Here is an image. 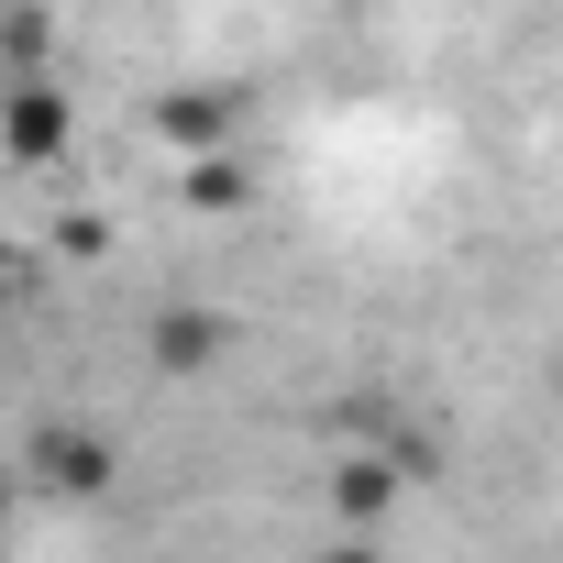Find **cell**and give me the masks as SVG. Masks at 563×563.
I'll return each instance as SVG.
<instances>
[{"label": "cell", "instance_id": "cell-1", "mask_svg": "<svg viewBox=\"0 0 563 563\" xmlns=\"http://www.w3.org/2000/svg\"><path fill=\"white\" fill-rule=\"evenodd\" d=\"M56 133H67V100H56L45 78H23V89H12V155H23V166H45V155H56Z\"/></svg>", "mask_w": 563, "mask_h": 563}, {"label": "cell", "instance_id": "cell-2", "mask_svg": "<svg viewBox=\"0 0 563 563\" xmlns=\"http://www.w3.org/2000/svg\"><path fill=\"white\" fill-rule=\"evenodd\" d=\"M332 497H343V519H376V508H387V464H343Z\"/></svg>", "mask_w": 563, "mask_h": 563}, {"label": "cell", "instance_id": "cell-3", "mask_svg": "<svg viewBox=\"0 0 563 563\" xmlns=\"http://www.w3.org/2000/svg\"><path fill=\"white\" fill-rule=\"evenodd\" d=\"M199 354H210V321H166L155 332V365H199Z\"/></svg>", "mask_w": 563, "mask_h": 563}, {"label": "cell", "instance_id": "cell-4", "mask_svg": "<svg viewBox=\"0 0 563 563\" xmlns=\"http://www.w3.org/2000/svg\"><path fill=\"white\" fill-rule=\"evenodd\" d=\"M321 563H376V552H365V541H332V552H321Z\"/></svg>", "mask_w": 563, "mask_h": 563}]
</instances>
